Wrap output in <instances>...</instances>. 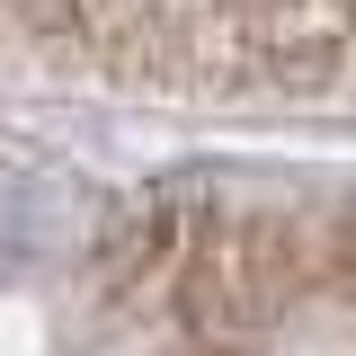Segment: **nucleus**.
I'll return each instance as SVG.
<instances>
[{
    "instance_id": "f257e3e1",
    "label": "nucleus",
    "mask_w": 356,
    "mask_h": 356,
    "mask_svg": "<svg viewBox=\"0 0 356 356\" xmlns=\"http://www.w3.org/2000/svg\"><path fill=\"white\" fill-rule=\"evenodd\" d=\"M321 285V222L285 205H205L178 241V321L196 330V348H241L259 339L276 312L303 303Z\"/></svg>"
}]
</instances>
